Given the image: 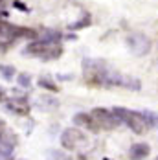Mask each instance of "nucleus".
Returning <instances> with one entry per match:
<instances>
[{"mask_svg":"<svg viewBox=\"0 0 158 160\" xmlns=\"http://www.w3.org/2000/svg\"><path fill=\"white\" fill-rule=\"evenodd\" d=\"M112 114L118 118L120 123H127V127L131 129L132 132H136V134H142V132H145V129H147V123L143 120L142 112L129 111V109H123V107H114L112 109Z\"/></svg>","mask_w":158,"mask_h":160,"instance_id":"nucleus-1","label":"nucleus"},{"mask_svg":"<svg viewBox=\"0 0 158 160\" xmlns=\"http://www.w3.org/2000/svg\"><path fill=\"white\" fill-rule=\"evenodd\" d=\"M90 118L94 120L97 129H114L116 125H120L118 118L112 114V111L101 109V107H97V109H94V111L90 112Z\"/></svg>","mask_w":158,"mask_h":160,"instance_id":"nucleus-2","label":"nucleus"},{"mask_svg":"<svg viewBox=\"0 0 158 160\" xmlns=\"http://www.w3.org/2000/svg\"><path fill=\"white\" fill-rule=\"evenodd\" d=\"M85 142H86V136L76 127L64 129L63 134H61V145H63L64 149H68V151L77 149L79 145H83Z\"/></svg>","mask_w":158,"mask_h":160,"instance_id":"nucleus-3","label":"nucleus"},{"mask_svg":"<svg viewBox=\"0 0 158 160\" xmlns=\"http://www.w3.org/2000/svg\"><path fill=\"white\" fill-rule=\"evenodd\" d=\"M127 46L134 55H145L151 50V41L142 33H132L127 37Z\"/></svg>","mask_w":158,"mask_h":160,"instance_id":"nucleus-4","label":"nucleus"},{"mask_svg":"<svg viewBox=\"0 0 158 160\" xmlns=\"http://www.w3.org/2000/svg\"><path fill=\"white\" fill-rule=\"evenodd\" d=\"M149 153H151V147L147 144H143V142H140V144H134L131 147L129 157H131V160H143L149 157Z\"/></svg>","mask_w":158,"mask_h":160,"instance_id":"nucleus-5","label":"nucleus"},{"mask_svg":"<svg viewBox=\"0 0 158 160\" xmlns=\"http://www.w3.org/2000/svg\"><path fill=\"white\" fill-rule=\"evenodd\" d=\"M74 123H77V125H81V127L90 129V131H97L94 120L90 118V114H85V112H79V114L74 116Z\"/></svg>","mask_w":158,"mask_h":160,"instance_id":"nucleus-6","label":"nucleus"},{"mask_svg":"<svg viewBox=\"0 0 158 160\" xmlns=\"http://www.w3.org/2000/svg\"><path fill=\"white\" fill-rule=\"evenodd\" d=\"M41 41L46 42V44H57V42L61 41V33L53 32V30H44L42 37H41Z\"/></svg>","mask_w":158,"mask_h":160,"instance_id":"nucleus-7","label":"nucleus"},{"mask_svg":"<svg viewBox=\"0 0 158 160\" xmlns=\"http://www.w3.org/2000/svg\"><path fill=\"white\" fill-rule=\"evenodd\" d=\"M13 153V142H7L6 138L0 142V160H6L11 157Z\"/></svg>","mask_w":158,"mask_h":160,"instance_id":"nucleus-8","label":"nucleus"},{"mask_svg":"<svg viewBox=\"0 0 158 160\" xmlns=\"http://www.w3.org/2000/svg\"><path fill=\"white\" fill-rule=\"evenodd\" d=\"M142 116H143V120H145V123H147V127H156L158 129V116L155 114V112L143 111Z\"/></svg>","mask_w":158,"mask_h":160,"instance_id":"nucleus-9","label":"nucleus"},{"mask_svg":"<svg viewBox=\"0 0 158 160\" xmlns=\"http://www.w3.org/2000/svg\"><path fill=\"white\" fill-rule=\"evenodd\" d=\"M0 74L4 76V79H13L15 78V68L9 66V64H0Z\"/></svg>","mask_w":158,"mask_h":160,"instance_id":"nucleus-10","label":"nucleus"},{"mask_svg":"<svg viewBox=\"0 0 158 160\" xmlns=\"http://www.w3.org/2000/svg\"><path fill=\"white\" fill-rule=\"evenodd\" d=\"M17 83H18L20 87H30V85H32V78H30L28 74H18Z\"/></svg>","mask_w":158,"mask_h":160,"instance_id":"nucleus-11","label":"nucleus"},{"mask_svg":"<svg viewBox=\"0 0 158 160\" xmlns=\"http://www.w3.org/2000/svg\"><path fill=\"white\" fill-rule=\"evenodd\" d=\"M50 160H72V158L64 153H59V151H50Z\"/></svg>","mask_w":158,"mask_h":160,"instance_id":"nucleus-12","label":"nucleus"},{"mask_svg":"<svg viewBox=\"0 0 158 160\" xmlns=\"http://www.w3.org/2000/svg\"><path fill=\"white\" fill-rule=\"evenodd\" d=\"M88 24H90V17H85L81 22H76V24H72L70 28H72V30H79V28H85V26H88Z\"/></svg>","mask_w":158,"mask_h":160,"instance_id":"nucleus-13","label":"nucleus"},{"mask_svg":"<svg viewBox=\"0 0 158 160\" xmlns=\"http://www.w3.org/2000/svg\"><path fill=\"white\" fill-rule=\"evenodd\" d=\"M39 87H42V88H48V90H52V92H55V90H57V87H55L53 83L46 81V79H41V81H39Z\"/></svg>","mask_w":158,"mask_h":160,"instance_id":"nucleus-14","label":"nucleus"},{"mask_svg":"<svg viewBox=\"0 0 158 160\" xmlns=\"http://www.w3.org/2000/svg\"><path fill=\"white\" fill-rule=\"evenodd\" d=\"M13 6H15L17 9H20V11H28V8H26L22 2H13Z\"/></svg>","mask_w":158,"mask_h":160,"instance_id":"nucleus-15","label":"nucleus"},{"mask_svg":"<svg viewBox=\"0 0 158 160\" xmlns=\"http://www.w3.org/2000/svg\"><path fill=\"white\" fill-rule=\"evenodd\" d=\"M0 2H2V0H0Z\"/></svg>","mask_w":158,"mask_h":160,"instance_id":"nucleus-16","label":"nucleus"},{"mask_svg":"<svg viewBox=\"0 0 158 160\" xmlns=\"http://www.w3.org/2000/svg\"><path fill=\"white\" fill-rule=\"evenodd\" d=\"M156 160H158V158H156Z\"/></svg>","mask_w":158,"mask_h":160,"instance_id":"nucleus-17","label":"nucleus"}]
</instances>
